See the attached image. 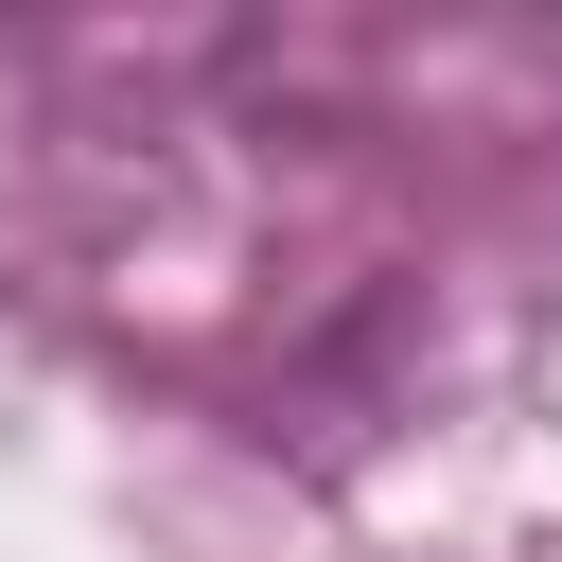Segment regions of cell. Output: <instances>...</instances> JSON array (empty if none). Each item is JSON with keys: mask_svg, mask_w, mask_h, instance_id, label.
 <instances>
[]
</instances>
